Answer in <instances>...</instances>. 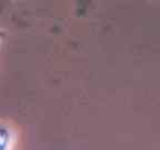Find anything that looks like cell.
<instances>
[{"label": "cell", "mask_w": 160, "mask_h": 150, "mask_svg": "<svg viewBox=\"0 0 160 150\" xmlns=\"http://www.w3.org/2000/svg\"><path fill=\"white\" fill-rule=\"evenodd\" d=\"M10 141V132L6 127L0 126V150H7Z\"/></svg>", "instance_id": "1"}]
</instances>
